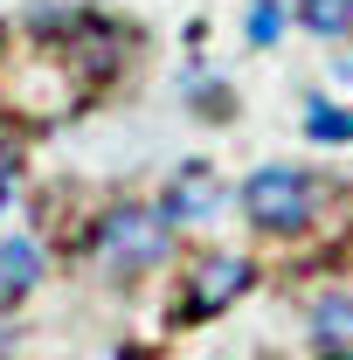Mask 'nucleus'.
I'll use <instances>...</instances> for the list:
<instances>
[{
    "label": "nucleus",
    "mask_w": 353,
    "mask_h": 360,
    "mask_svg": "<svg viewBox=\"0 0 353 360\" xmlns=\"http://www.w3.org/2000/svg\"><path fill=\"white\" fill-rule=\"evenodd\" d=\"M236 201H243L257 236H305L319 222V208H326V180L312 167H298V160H270L236 187Z\"/></svg>",
    "instance_id": "obj_1"
},
{
    "label": "nucleus",
    "mask_w": 353,
    "mask_h": 360,
    "mask_svg": "<svg viewBox=\"0 0 353 360\" xmlns=\"http://www.w3.org/2000/svg\"><path fill=\"white\" fill-rule=\"evenodd\" d=\"M174 250V222L160 215V201H118L97 222V257L111 277H146L153 264H167Z\"/></svg>",
    "instance_id": "obj_2"
},
{
    "label": "nucleus",
    "mask_w": 353,
    "mask_h": 360,
    "mask_svg": "<svg viewBox=\"0 0 353 360\" xmlns=\"http://www.w3.org/2000/svg\"><path fill=\"white\" fill-rule=\"evenodd\" d=\"M215 201H222V187L201 167H187L180 180H167V194H160V215L174 229H187V222H201V215H215Z\"/></svg>",
    "instance_id": "obj_3"
},
{
    "label": "nucleus",
    "mask_w": 353,
    "mask_h": 360,
    "mask_svg": "<svg viewBox=\"0 0 353 360\" xmlns=\"http://www.w3.org/2000/svg\"><path fill=\"white\" fill-rule=\"evenodd\" d=\"M312 340L326 347V360H353V291H319L312 298Z\"/></svg>",
    "instance_id": "obj_4"
},
{
    "label": "nucleus",
    "mask_w": 353,
    "mask_h": 360,
    "mask_svg": "<svg viewBox=\"0 0 353 360\" xmlns=\"http://www.w3.org/2000/svg\"><path fill=\"white\" fill-rule=\"evenodd\" d=\"M42 270H49V257L35 236H0V298H28L42 284Z\"/></svg>",
    "instance_id": "obj_5"
},
{
    "label": "nucleus",
    "mask_w": 353,
    "mask_h": 360,
    "mask_svg": "<svg viewBox=\"0 0 353 360\" xmlns=\"http://www.w3.org/2000/svg\"><path fill=\"white\" fill-rule=\"evenodd\" d=\"M243 284H250V264H243V257L208 250V257H201V270H194V305H201V312H215V305H229Z\"/></svg>",
    "instance_id": "obj_6"
},
{
    "label": "nucleus",
    "mask_w": 353,
    "mask_h": 360,
    "mask_svg": "<svg viewBox=\"0 0 353 360\" xmlns=\"http://www.w3.org/2000/svg\"><path fill=\"white\" fill-rule=\"evenodd\" d=\"M291 14L319 42H353V0H291Z\"/></svg>",
    "instance_id": "obj_7"
},
{
    "label": "nucleus",
    "mask_w": 353,
    "mask_h": 360,
    "mask_svg": "<svg viewBox=\"0 0 353 360\" xmlns=\"http://www.w3.org/2000/svg\"><path fill=\"white\" fill-rule=\"evenodd\" d=\"M291 21H298L291 0H250V14H243V42H250V49H270V42H284Z\"/></svg>",
    "instance_id": "obj_8"
},
{
    "label": "nucleus",
    "mask_w": 353,
    "mask_h": 360,
    "mask_svg": "<svg viewBox=\"0 0 353 360\" xmlns=\"http://www.w3.org/2000/svg\"><path fill=\"white\" fill-rule=\"evenodd\" d=\"M305 132L319 139V146H353V111L333 104V97H312L305 104Z\"/></svg>",
    "instance_id": "obj_9"
},
{
    "label": "nucleus",
    "mask_w": 353,
    "mask_h": 360,
    "mask_svg": "<svg viewBox=\"0 0 353 360\" xmlns=\"http://www.w3.org/2000/svg\"><path fill=\"white\" fill-rule=\"evenodd\" d=\"M7 42H14V28H0V63H7Z\"/></svg>",
    "instance_id": "obj_10"
}]
</instances>
